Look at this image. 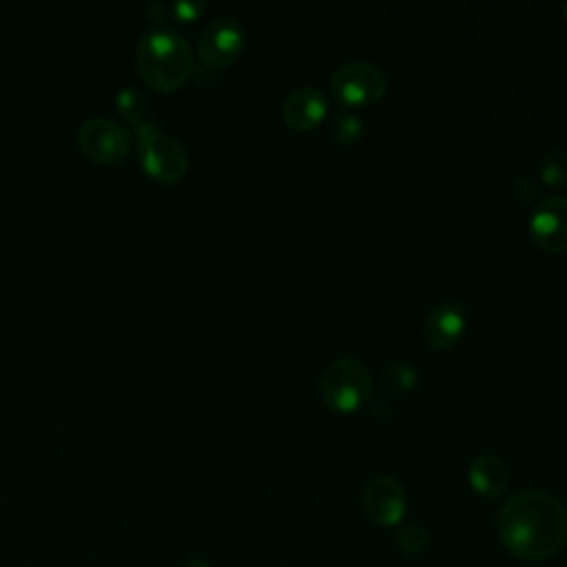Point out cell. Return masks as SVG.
Returning <instances> with one entry per match:
<instances>
[{"instance_id": "1", "label": "cell", "mask_w": 567, "mask_h": 567, "mask_svg": "<svg viewBox=\"0 0 567 567\" xmlns=\"http://www.w3.org/2000/svg\"><path fill=\"white\" fill-rule=\"evenodd\" d=\"M501 545L520 560H547L567 543V509L545 489L512 494L496 514Z\"/></svg>"}, {"instance_id": "2", "label": "cell", "mask_w": 567, "mask_h": 567, "mask_svg": "<svg viewBox=\"0 0 567 567\" xmlns=\"http://www.w3.org/2000/svg\"><path fill=\"white\" fill-rule=\"evenodd\" d=\"M135 66L146 86L164 93L177 91L193 73V51L182 33L153 24L137 40Z\"/></svg>"}, {"instance_id": "3", "label": "cell", "mask_w": 567, "mask_h": 567, "mask_svg": "<svg viewBox=\"0 0 567 567\" xmlns=\"http://www.w3.org/2000/svg\"><path fill=\"white\" fill-rule=\"evenodd\" d=\"M137 159L142 171L162 184L179 182L188 171V153L177 137L164 131L155 120L135 126Z\"/></svg>"}, {"instance_id": "4", "label": "cell", "mask_w": 567, "mask_h": 567, "mask_svg": "<svg viewBox=\"0 0 567 567\" xmlns=\"http://www.w3.org/2000/svg\"><path fill=\"white\" fill-rule=\"evenodd\" d=\"M319 390L328 408L337 412H354L372 396V377L363 361L339 357L323 370Z\"/></svg>"}, {"instance_id": "5", "label": "cell", "mask_w": 567, "mask_h": 567, "mask_svg": "<svg viewBox=\"0 0 567 567\" xmlns=\"http://www.w3.org/2000/svg\"><path fill=\"white\" fill-rule=\"evenodd\" d=\"M246 29L235 16L213 18L197 38V78L204 80L230 66L244 51Z\"/></svg>"}, {"instance_id": "6", "label": "cell", "mask_w": 567, "mask_h": 567, "mask_svg": "<svg viewBox=\"0 0 567 567\" xmlns=\"http://www.w3.org/2000/svg\"><path fill=\"white\" fill-rule=\"evenodd\" d=\"M388 78L381 66L368 60H352L330 75L332 95L346 106H368L385 95Z\"/></svg>"}, {"instance_id": "7", "label": "cell", "mask_w": 567, "mask_h": 567, "mask_svg": "<svg viewBox=\"0 0 567 567\" xmlns=\"http://www.w3.org/2000/svg\"><path fill=\"white\" fill-rule=\"evenodd\" d=\"M80 151L100 164L122 162L128 153L131 137L128 131L111 117H89L78 126Z\"/></svg>"}, {"instance_id": "8", "label": "cell", "mask_w": 567, "mask_h": 567, "mask_svg": "<svg viewBox=\"0 0 567 567\" xmlns=\"http://www.w3.org/2000/svg\"><path fill=\"white\" fill-rule=\"evenodd\" d=\"M365 516L379 527H396L405 514V489L394 476H374L361 494Z\"/></svg>"}, {"instance_id": "9", "label": "cell", "mask_w": 567, "mask_h": 567, "mask_svg": "<svg viewBox=\"0 0 567 567\" xmlns=\"http://www.w3.org/2000/svg\"><path fill=\"white\" fill-rule=\"evenodd\" d=\"M529 235L534 244L547 252L567 250V197L549 195L536 202L529 217Z\"/></svg>"}, {"instance_id": "10", "label": "cell", "mask_w": 567, "mask_h": 567, "mask_svg": "<svg viewBox=\"0 0 567 567\" xmlns=\"http://www.w3.org/2000/svg\"><path fill=\"white\" fill-rule=\"evenodd\" d=\"M465 332V310L456 301L432 306L423 321V339L432 350H450Z\"/></svg>"}, {"instance_id": "11", "label": "cell", "mask_w": 567, "mask_h": 567, "mask_svg": "<svg viewBox=\"0 0 567 567\" xmlns=\"http://www.w3.org/2000/svg\"><path fill=\"white\" fill-rule=\"evenodd\" d=\"M326 113H328V100L315 86H299L290 91L281 104V117L295 131H310L319 126Z\"/></svg>"}, {"instance_id": "12", "label": "cell", "mask_w": 567, "mask_h": 567, "mask_svg": "<svg viewBox=\"0 0 567 567\" xmlns=\"http://www.w3.org/2000/svg\"><path fill=\"white\" fill-rule=\"evenodd\" d=\"M467 481L483 498H501L509 483V467L498 454L483 452L470 461Z\"/></svg>"}, {"instance_id": "13", "label": "cell", "mask_w": 567, "mask_h": 567, "mask_svg": "<svg viewBox=\"0 0 567 567\" xmlns=\"http://www.w3.org/2000/svg\"><path fill=\"white\" fill-rule=\"evenodd\" d=\"M416 368L405 361H394L383 368L381 372V390L385 394H408L416 383Z\"/></svg>"}, {"instance_id": "14", "label": "cell", "mask_w": 567, "mask_h": 567, "mask_svg": "<svg viewBox=\"0 0 567 567\" xmlns=\"http://www.w3.org/2000/svg\"><path fill=\"white\" fill-rule=\"evenodd\" d=\"M396 547L410 558L423 556L430 547V534H427L425 525L416 523V520L401 523L396 529Z\"/></svg>"}, {"instance_id": "15", "label": "cell", "mask_w": 567, "mask_h": 567, "mask_svg": "<svg viewBox=\"0 0 567 567\" xmlns=\"http://www.w3.org/2000/svg\"><path fill=\"white\" fill-rule=\"evenodd\" d=\"M115 106L120 111V115L135 128L140 124H144L148 120V109H146V97L133 89V86H124L117 91L115 95Z\"/></svg>"}, {"instance_id": "16", "label": "cell", "mask_w": 567, "mask_h": 567, "mask_svg": "<svg viewBox=\"0 0 567 567\" xmlns=\"http://www.w3.org/2000/svg\"><path fill=\"white\" fill-rule=\"evenodd\" d=\"M538 175H540V182L547 186L567 184V148L554 146L545 151V155L538 162Z\"/></svg>"}, {"instance_id": "17", "label": "cell", "mask_w": 567, "mask_h": 567, "mask_svg": "<svg viewBox=\"0 0 567 567\" xmlns=\"http://www.w3.org/2000/svg\"><path fill=\"white\" fill-rule=\"evenodd\" d=\"M363 131H365L363 120L357 117L354 113H348V111H339V113L332 117L330 128H328L332 142L343 144V146L359 142V137L363 135Z\"/></svg>"}, {"instance_id": "18", "label": "cell", "mask_w": 567, "mask_h": 567, "mask_svg": "<svg viewBox=\"0 0 567 567\" xmlns=\"http://www.w3.org/2000/svg\"><path fill=\"white\" fill-rule=\"evenodd\" d=\"M168 9L173 11V16L177 20L188 22V20L199 18L206 11V2L204 0H179V2H173Z\"/></svg>"}, {"instance_id": "19", "label": "cell", "mask_w": 567, "mask_h": 567, "mask_svg": "<svg viewBox=\"0 0 567 567\" xmlns=\"http://www.w3.org/2000/svg\"><path fill=\"white\" fill-rule=\"evenodd\" d=\"M512 188H514L516 199H520L523 204L534 202V199L538 197V182H534V179H529V177H518Z\"/></svg>"}, {"instance_id": "20", "label": "cell", "mask_w": 567, "mask_h": 567, "mask_svg": "<svg viewBox=\"0 0 567 567\" xmlns=\"http://www.w3.org/2000/svg\"><path fill=\"white\" fill-rule=\"evenodd\" d=\"M365 405H368L370 414H374V416L381 419V421L390 419V414H392V405H390L385 399H381V396H370V399L365 401Z\"/></svg>"}, {"instance_id": "21", "label": "cell", "mask_w": 567, "mask_h": 567, "mask_svg": "<svg viewBox=\"0 0 567 567\" xmlns=\"http://www.w3.org/2000/svg\"><path fill=\"white\" fill-rule=\"evenodd\" d=\"M166 11H168V7H166L164 2H159V0L148 2V4H146V13H148V18H151V20H155V22H157V27L162 24V20H164Z\"/></svg>"}, {"instance_id": "22", "label": "cell", "mask_w": 567, "mask_h": 567, "mask_svg": "<svg viewBox=\"0 0 567 567\" xmlns=\"http://www.w3.org/2000/svg\"><path fill=\"white\" fill-rule=\"evenodd\" d=\"M184 567H213L208 560H204V558H190Z\"/></svg>"}, {"instance_id": "23", "label": "cell", "mask_w": 567, "mask_h": 567, "mask_svg": "<svg viewBox=\"0 0 567 567\" xmlns=\"http://www.w3.org/2000/svg\"><path fill=\"white\" fill-rule=\"evenodd\" d=\"M563 18H565V22H567V2L563 4Z\"/></svg>"}]
</instances>
